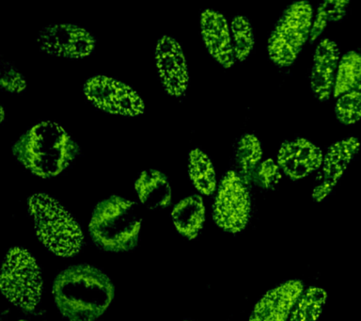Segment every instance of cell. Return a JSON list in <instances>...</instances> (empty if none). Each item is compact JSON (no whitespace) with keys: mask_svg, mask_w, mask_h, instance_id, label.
<instances>
[{"mask_svg":"<svg viewBox=\"0 0 361 321\" xmlns=\"http://www.w3.org/2000/svg\"><path fill=\"white\" fill-rule=\"evenodd\" d=\"M235 157L241 177L248 185L261 164L262 148L258 137L250 133L243 135L237 143Z\"/></svg>","mask_w":361,"mask_h":321,"instance_id":"obj_19","label":"cell"},{"mask_svg":"<svg viewBox=\"0 0 361 321\" xmlns=\"http://www.w3.org/2000/svg\"><path fill=\"white\" fill-rule=\"evenodd\" d=\"M0 286L14 305L32 311L41 301L42 280L35 259L27 250L13 248L6 255Z\"/></svg>","mask_w":361,"mask_h":321,"instance_id":"obj_6","label":"cell"},{"mask_svg":"<svg viewBox=\"0 0 361 321\" xmlns=\"http://www.w3.org/2000/svg\"><path fill=\"white\" fill-rule=\"evenodd\" d=\"M340 60L338 44L329 38L322 39L313 54L310 77V88L317 99L326 101L331 97Z\"/></svg>","mask_w":361,"mask_h":321,"instance_id":"obj_14","label":"cell"},{"mask_svg":"<svg viewBox=\"0 0 361 321\" xmlns=\"http://www.w3.org/2000/svg\"><path fill=\"white\" fill-rule=\"evenodd\" d=\"M140 225L135 202L111 196L95 207L90 222V233L101 249L124 252L137 245Z\"/></svg>","mask_w":361,"mask_h":321,"instance_id":"obj_4","label":"cell"},{"mask_svg":"<svg viewBox=\"0 0 361 321\" xmlns=\"http://www.w3.org/2000/svg\"><path fill=\"white\" fill-rule=\"evenodd\" d=\"M155 61L166 92L172 97H183L188 90L189 73L179 42L171 36H162L155 49Z\"/></svg>","mask_w":361,"mask_h":321,"instance_id":"obj_11","label":"cell"},{"mask_svg":"<svg viewBox=\"0 0 361 321\" xmlns=\"http://www.w3.org/2000/svg\"><path fill=\"white\" fill-rule=\"evenodd\" d=\"M303 293V284L288 281L270 290L254 307L250 321H286Z\"/></svg>","mask_w":361,"mask_h":321,"instance_id":"obj_15","label":"cell"},{"mask_svg":"<svg viewBox=\"0 0 361 321\" xmlns=\"http://www.w3.org/2000/svg\"><path fill=\"white\" fill-rule=\"evenodd\" d=\"M178 232L189 239L196 238L205 219V207L202 197L191 195L175 205L171 213Z\"/></svg>","mask_w":361,"mask_h":321,"instance_id":"obj_17","label":"cell"},{"mask_svg":"<svg viewBox=\"0 0 361 321\" xmlns=\"http://www.w3.org/2000/svg\"><path fill=\"white\" fill-rule=\"evenodd\" d=\"M255 174L257 183L265 190L275 188L282 177L281 168L273 159H267L261 162Z\"/></svg>","mask_w":361,"mask_h":321,"instance_id":"obj_25","label":"cell"},{"mask_svg":"<svg viewBox=\"0 0 361 321\" xmlns=\"http://www.w3.org/2000/svg\"><path fill=\"white\" fill-rule=\"evenodd\" d=\"M13 152L31 173L42 178H51L72 164L79 148L61 126L52 121H42L22 135Z\"/></svg>","mask_w":361,"mask_h":321,"instance_id":"obj_2","label":"cell"},{"mask_svg":"<svg viewBox=\"0 0 361 321\" xmlns=\"http://www.w3.org/2000/svg\"><path fill=\"white\" fill-rule=\"evenodd\" d=\"M361 85V53L352 50L345 53L338 63L333 97L341 95Z\"/></svg>","mask_w":361,"mask_h":321,"instance_id":"obj_20","label":"cell"},{"mask_svg":"<svg viewBox=\"0 0 361 321\" xmlns=\"http://www.w3.org/2000/svg\"><path fill=\"white\" fill-rule=\"evenodd\" d=\"M138 198L151 210L168 207L171 204V188L168 178L157 170L142 171L135 184Z\"/></svg>","mask_w":361,"mask_h":321,"instance_id":"obj_16","label":"cell"},{"mask_svg":"<svg viewBox=\"0 0 361 321\" xmlns=\"http://www.w3.org/2000/svg\"><path fill=\"white\" fill-rule=\"evenodd\" d=\"M0 84L2 89L8 92H22L27 88L25 78L11 63L1 61V78Z\"/></svg>","mask_w":361,"mask_h":321,"instance_id":"obj_26","label":"cell"},{"mask_svg":"<svg viewBox=\"0 0 361 321\" xmlns=\"http://www.w3.org/2000/svg\"><path fill=\"white\" fill-rule=\"evenodd\" d=\"M360 140L354 136L341 139L329 146L324 155L317 185L312 190V198L315 202L324 201L329 196L360 152Z\"/></svg>","mask_w":361,"mask_h":321,"instance_id":"obj_10","label":"cell"},{"mask_svg":"<svg viewBox=\"0 0 361 321\" xmlns=\"http://www.w3.org/2000/svg\"><path fill=\"white\" fill-rule=\"evenodd\" d=\"M189 176L195 188L204 195H211L216 188V176L213 163L199 148L189 153Z\"/></svg>","mask_w":361,"mask_h":321,"instance_id":"obj_18","label":"cell"},{"mask_svg":"<svg viewBox=\"0 0 361 321\" xmlns=\"http://www.w3.org/2000/svg\"><path fill=\"white\" fill-rule=\"evenodd\" d=\"M323 159L322 149L302 138L282 143L276 156L281 170L293 180L305 178L318 170Z\"/></svg>","mask_w":361,"mask_h":321,"instance_id":"obj_12","label":"cell"},{"mask_svg":"<svg viewBox=\"0 0 361 321\" xmlns=\"http://www.w3.org/2000/svg\"><path fill=\"white\" fill-rule=\"evenodd\" d=\"M326 298V292L323 289L310 287L296 301L290 313V321H317Z\"/></svg>","mask_w":361,"mask_h":321,"instance_id":"obj_21","label":"cell"},{"mask_svg":"<svg viewBox=\"0 0 361 321\" xmlns=\"http://www.w3.org/2000/svg\"><path fill=\"white\" fill-rule=\"evenodd\" d=\"M85 95L93 105L111 114L135 117L144 112V103L137 92L115 78L96 75L84 86Z\"/></svg>","mask_w":361,"mask_h":321,"instance_id":"obj_8","label":"cell"},{"mask_svg":"<svg viewBox=\"0 0 361 321\" xmlns=\"http://www.w3.org/2000/svg\"><path fill=\"white\" fill-rule=\"evenodd\" d=\"M38 44L48 54L81 59L92 54L95 39L83 28L71 24L50 25L39 32Z\"/></svg>","mask_w":361,"mask_h":321,"instance_id":"obj_9","label":"cell"},{"mask_svg":"<svg viewBox=\"0 0 361 321\" xmlns=\"http://www.w3.org/2000/svg\"><path fill=\"white\" fill-rule=\"evenodd\" d=\"M313 15L307 1L293 2L286 8L268 39V55L274 63L289 67L295 63L310 40Z\"/></svg>","mask_w":361,"mask_h":321,"instance_id":"obj_5","label":"cell"},{"mask_svg":"<svg viewBox=\"0 0 361 321\" xmlns=\"http://www.w3.org/2000/svg\"><path fill=\"white\" fill-rule=\"evenodd\" d=\"M350 2L348 0H326L321 2L313 15L310 41L314 42L331 22L343 20L346 16Z\"/></svg>","mask_w":361,"mask_h":321,"instance_id":"obj_22","label":"cell"},{"mask_svg":"<svg viewBox=\"0 0 361 321\" xmlns=\"http://www.w3.org/2000/svg\"><path fill=\"white\" fill-rule=\"evenodd\" d=\"M53 295L59 312L70 321H95L111 303L114 287L100 269L78 265L59 273Z\"/></svg>","mask_w":361,"mask_h":321,"instance_id":"obj_1","label":"cell"},{"mask_svg":"<svg viewBox=\"0 0 361 321\" xmlns=\"http://www.w3.org/2000/svg\"><path fill=\"white\" fill-rule=\"evenodd\" d=\"M4 107H1V122H3V120H4Z\"/></svg>","mask_w":361,"mask_h":321,"instance_id":"obj_27","label":"cell"},{"mask_svg":"<svg viewBox=\"0 0 361 321\" xmlns=\"http://www.w3.org/2000/svg\"><path fill=\"white\" fill-rule=\"evenodd\" d=\"M28 210L34 219L37 236L51 252L70 258L80 250L83 234L78 222L56 199L36 193L28 199Z\"/></svg>","mask_w":361,"mask_h":321,"instance_id":"obj_3","label":"cell"},{"mask_svg":"<svg viewBox=\"0 0 361 321\" xmlns=\"http://www.w3.org/2000/svg\"><path fill=\"white\" fill-rule=\"evenodd\" d=\"M335 114L343 125H355L361 120V85L337 98Z\"/></svg>","mask_w":361,"mask_h":321,"instance_id":"obj_24","label":"cell"},{"mask_svg":"<svg viewBox=\"0 0 361 321\" xmlns=\"http://www.w3.org/2000/svg\"><path fill=\"white\" fill-rule=\"evenodd\" d=\"M231 39L236 61H244L254 49L255 38L250 21L244 16H236L231 22Z\"/></svg>","mask_w":361,"mask_h":321,"instance_id":"obj_23","label":"cell"},{"mask_svg":"<svg viewBox=\"0 0 361 321\" xmlns=\"http://www.w3.org/2000/svg\"><path fill=\"white\" fill-rule=\"evenodd\" d=\"M251 214L247 184L239 174L228 171L220 182L214 204V219L223 230L240 233L247 226Z\"/></svg>","mask_w":361,"mask_h":321,"instance_id":"obj_7","label":"cell"},{"mask_svg":"<svg viewBox=\"0 0 361 321\" xmlns=\"http://www.w3.org/2000/svg\"><path fill=\"white\" fill-rule=\"evenodd\" d=\"M200 30L206 49L224 68L235 63L231 27L227 18L214 10H204L200 15Z\"/></svg>","mask_w":361,"mask_h":321,"instance_id":"obj_13","label":"cell"}]
</instances>
